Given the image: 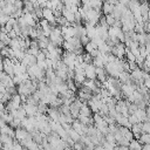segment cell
<instances>
[{"label": "cell", "instance_id": "6da1fadb", "mask_svg": "<svg viewBox=\"0 0 150 150\" xmlns=\"http://www.w3.org/2000/svg\"><path fill=\"white\" fill-rule=\"evenodd\" d=\"M102 16L101 11H96V9H89L86 12V21L88 22H93V23H97L100 18Z\"/></svg>", "mask_w": 150, "mask_h": 150}, {"label": "cell", "instance_id": "7a4b0ae2", "mask_svg": "<svg viewBox=\"0 0 150 150\" xmlns=\"http://www.w3.org/2000/svg\"><path fill=\"white\" fill-rule=\"evenodd\" d=\"M110 54H112L116 59L122 60V57L125 55V46L123 43H117L110 49Z\"/></svg>", "mask_w": 150, "mask_h": 150}, {"label": "cell", "instance_id": "3957f363", "mask_svg": "<svg viewBox=\"0 0 150 150\" xmlns=\"http://www.w3.org/2000/svg\"><path fill=\"white\" fill-rule=\"evenodd\" d=\"M84 76L88 79V80H95L96 79V74H95V66L93 63L90 64H86L84 67Z\"/></svg>", "mask_w": 150, "mask_h": 150}, {"label": "cell", "instance_id": "277c9868", "mask_svg": "<svg viewBox=\"0 0 150 150\" xmlns=\"http://www.w3.org/2000/svg\"><path fill=\"white\" fill-rule=\"evenodd\" d=\"M120 91L122 93V95L128 97V96H130L135 91V86L132 83H123V84H121Z\"/></svg>", "mask_w": 150, "mask_h": 150}, {"label": "cell", "instance_id": "5b68a950", "mask_svg": "<svg viewBox=\"0 0 150 150\" xmlns=\"http://www.w3.org/2000/svg\"><path fill=\"white\" fill-rule=\"evenodd\" d=\"M27 137H29V132L26 130V129H23V128H18V129H15V131H14V138H16L18 141H23V139H26Z\"/></svg>", "mask_w": 150, "mask_h": 150}, {"label": "cell", "instance_id": "8992f818", "mask_svg": "<svg viewBox=\"0 0 150 150\" xmlns=\"http://www.w3.org/2000/svg\"><path fill=\"white\" fill-rule=\"evenodd\" d=\"M134 115L137 117V120H138L139 123L145 122V121H149V115L146 114V111H145L144 109H137V110L134 112Z\"/></svg>", "mask_w": 150, "mask_h": 150}, {"label": "cell", "instance_id": "52a82bcc", "mask_svg": "<svg viewBox=\"0 0 150 150\" xmlns=\"http://www.w3.org/2000/svg\"><path fill=\"white\" fill-rule=\"evenodd\" d=\"M95 74H96V79L98 82L103 83L107 80V73L104 70V68H95Z\"/></svg>", "mask_w": 150, "mask_h": 150}, {"label": "cell", "instance_id": "ba28073f", "mask_svg": "<svg viewBox=\"0 0 150 150\" xmlns=\"http://www.w3.org/2000/svg\"><path fill=\"white\" fill-rule=\"evenodd\" d=\"M0 134L1 135H7V136L14 138V129L8 124H5L4 127L0 128Z\"/></svg>", "mask_w": 150, "mask_h": 150}, {"label": "cell", "instance_id": "9c48e42d", "mask_svg": "<svg viewBox=\"0 0 150 150\" xmlns=\"http://www.w3.org/2000/svg\"><path fill=\"white\" fill-rule=\"evenodd\" d=\"M47 112H48V118L49 120H52L54 122H57V118H59V115H60V112H59L57 109H55V108H48Z\"/></svg>", "mask_w": 150, "mask_h": 150}, {"label": "cell", "instance_id": "30bf717a", "mask_svg": "<svg viewBox=\"0 0 150 150\" xmlns=\"http://www.w3.org/2000/svg\"><path fill=\"white\" fill-rule=\"evenodd\" d=\"M79 115H82V116H87V117H90L91 116V111L89 109V107L87 105V103H83L79 110Z\"/></svg>", "mask_w": 150, "mask_h": 150}, {"label": "cell", "instance_id": "8fae6325", "mask_svg": "<svg viewBox=\"0 0 150 150\" xmlns=\"http://www.w3.org/2000/svg\"><path fill=\"white\" fill-rule=\"evenodd\" d=\"M102 11L104 13V15L107 14H111L114 11V5H111L109 1H105L104 4H102Z\"/></svg>", "mask_w": 150, "mask_h": 150}, {"label": "cell", "instance_id": "7c38bea8", "mask_svg": "<svg viewBox=\"0 0 150 150\" xmlns=\"http://www.w3.org/2000/svg\"><path fill=\"white\" fill-rule=\"evenodd\" d=\"M137 141H138V143H139L141 145H143V144H149V143H150V135H149V134H141V136H139V138H138Z\"/></svg>", "mask_w": 150, "mask_h": 150}, {"label": "cell", "instance_id": "4fadbf2b", "mask_svg": "<svg viewBox=\"0 0 150 150\" xmlns=\"http://www.w3.org/2000/svg\"><path fill=\"white\" fill-rule=\"evenodd\" d=\"M141 148H142V145L138 143L137 139H131L129 142V145H128L129 150H141Z\"/></svg>", "mask_w": 150, "mask_h": 150}, {"label": "cell", "instance_id": "5bb4252c", "mask_svg": "<svg viewBox=\"0 0 150 150\" xmlns=\"http://www.w3.org/2000/svg\"><path fill=\"white\" fill-rule=\"evenodd\" d=\"M67 134H68L69 138H70L73 142H79V141H80V138H81V136H80V135H79L76 131H74L73 129L68 130V131H67Z\"/></svg>", "mask_w": 150, "mask_h": 150}, {"label": "cell", "instance_id": "9a60e30c", "mask_svg": "<svg viewBox=\"0 0 150 150\" xmlns=\"http://www.w3.org/2000/svg\"><path fill=\"white\" fill-rule=\"evenodd\" d=\"M149 131H150V123H149V121L142 122V125H141V132H142V134H149Z\"/></svg>", "mask_w": 150, "mask_h": 150}, {"label": "cell", "instance_id": "2e32d148", "mask_svg": "<svg viewBox=\"0 0 150 150\" xmlns=\"http://www.w3.org/2000/svg\"><path fill=\"white\" fill-rule=\"evenodd\" d=\"M36 108H38V112H39V114H45V112H47V110H48L47 104H45V103H42V102H39L38 105H36Z\"/></svg>", "mask_w": 150, "mask_h": 150}, {"label": "cell", "instance_id": "e0dca14e", "mask_svg": "<svg viewBox=\"0 0 150 150\" xmlns=\"http://www.w3.org/2000/svg\"><path fill=\"white\" fill-rule=\"evenodd\" d=\"M0 141H1L2 144H13V141L14 139L12 137L7 136V135H1L0 136Z\"/></svg>", "mask_w": 150, "mask_h": 150}, {"label": "cell", "instance_id": "ac0fdd59", "mask_svg": "<svg viewBox=\"0 0 150 150\" xmlns=\"http://www.w3.org/2000/svg\"><path fill=\"white\" fill-rule=\"evenodd\" d=\"M84 49H86V52L88 53V54H90L93 50H95V49H97V47H96V45L95 43H93L91 41H89L86 46H84Z\"/></svg>", "mask_w": 150, "mask_h": 150}, {"label": "cell", "instance_id": "d6986e66", "mask_svg": "<svg viewBox=\"0 0 150 150\" xmlns=\"http://www.w3.org/2000/svg\"><path fill=\"white\" fill-rule=\"evenodd\" d=\"M104 19H105V23H107L108 27H111V26L114 25V22H115V18H114L111 14L104 15Z\"/></svg>", "mask_w": 150, "mask_h": 150}, {"label": "cell", "instance_id": "ffe728a7", "mask_svg": "<svg viewBox=\"0 0 150 150\" xmlns=\"http://www.w3.org/2000/svg\"><path fill=\"white\" fill-rule=\"evenodd\" d=\"M104 141H105L107 143L111 144V145H116V142H115L114 135H111V134H107V135L104 136Z\"/></svg>", "mask_w": 150, "mask_h": 150}, {"label": "cell", "instance_id": "44dd1931", "mask_svg": "<svg viewBox=\"0 0 150 150\" xmlns=\"http://www.w3.org/2000/svg\"><path fill=\"white\" fill-rule=\"evenodd\" d=\"M117 131H118V125H116L115 123H114V124H109V125H108V134L114 135V134H116Z\"/></svg>", "mask_w": 150, "mask_h": 150}, {"label": "cell", "instance_id": "7402d4cb", "mask_svg": "<svg viewBox=\"0 0 150 150\" xmlns=\"http://www.w3.org/2000/svg\"><path fill=\"white\" fill-rule=\"evenodd\" d=\"M122 137L125 138L128 142H130L131 139H134V136H132V132L130 131V129H127V130L124 131V134L122 135Z\"/></svg>", "mask_w": 150, "mask_h": 150}, {"label": "cell", "instance_id": "603a6c76", "mask_svg": "<svg viewBox=\"0 0 150 150\" xmlns=\"http://www.w3.org/2000/svg\"><path fill=\"white\" fill-rule=\"evenodd\" d=\"M82 56H83V63H86V64H90V63H93V57H91L88 53L83 54Z\"/></svg>", "mask_w": 150, "mask_h": 150}, {"label": "cell", "instance_id": "cb8c5ba5", "mask_svg": "<svg viewBox=\"0 0 150 150\" xmlns=\"http://www.w3.org/2000/svg\"><path fill=\"white\" fill-rule=\"evenodd\" d=\"M39 48H28L26 50V54H29V55H33V56H36L39 54Z\"/></svg>", "mask_w": 150, "mask_h": 150}, {"label": "cell", "instance_id": "d4e9b609", "mask_svg": "<svg viewBox=\"0 0 150 150\" xmlns=\"http://www.w3.org/2000/svg\"><path fill=\"white\" fill-rule=\"evenodd\" d=\"M79 40H80V43H81L82 46H86V45L90 41V40L88 39V36H87V35H82V36H80V38H79Z\"/></svg>", "mask_w": 150, "mask_h": 150}, {"label": "cell", "instance_id": "484cf974", "mask_svg": "<svg viewBox=\"0 0 150 150\" xmlns=\"http://www.w3.org/2000/svg\"><path fill=\"white\" fill-rule=\"evenodd\" d=\"M35 59H36V62H42V61H45V60H46V56H45V54L40 50V52H39V54L35 56Z\"/></svg>", "mask_w": 150, "mask_h": 150}, {"label": "cell", "instance_id": "4316f807", "mask_svg": "<svg viewBox=\"0 0 150 150\" xmlns=\"http://www.w3.org/2000/svg\"><path fill=\"white\" fill-rule=\"evenodd\" d=\"M8 15H5V14H2V15H0V26H5L6 23H7V21H8Z\"/></svg>", "mask_w": 150, "mask_h": 150}, {"label": "cell", "instance_id": "83f0119b", "mask_svg": "<svg viewBox=\"0 0 150 150\" xmlns=\"http://www.w3.org/2000/svg\"><path fill=\"white\" fill-rule=\"evenodd\" d=\"M74 150H83V148H84V145L81 143V142H75L74 144H73V146H71Z\"/></svg>", "mask_w": 150, "mask_h": 150}, {"label": "cell", "instance_id": "f1b7e54d", "mask_svg": "<svg viewBox=\"0 0 150 150\" xmlns=\"http://www.w3.org/2000/svg\"><path fill=\"white\" fill-rule=\"evenodd\" d=\"M13 150H23V146L18 141H13Z\"/></svg>", "mask_w": 150, "mask_h": 150}, {"label": "cell", "instance_id": "f546056e", "mask_svg": "<svg viewBox=\"0 0 150 150\" xmlns=\"http://www.w3.org/2000/svg\"><path fill=\"white\" fill-rule=\"evenodd\" d=\"M14 23H16V19H14V18H12V16H9V18H8V21H7V23H6V25H9V26H13Z\"/></svg>", "mask_w": 150, "mask_h": 150}, {"label": "cell", "instance_id": "4dcf8cb0", "mask_svg": "<svg viewBox=\"0 0 150 150\" xmlns=\"http://www.w3.org/2000/svg\"><path fill=\"white\" fill-rule=\"evenodd\" d=\"M29 48H38V40H30Z\"/></svg>", "mask_w": 150, "mask_h": 150}, {"label": "cell", "instance_id": "1f68e13d", "mask_svg": "<svg viewBox=\"0 0 150 150\" xmlns=\"http://www.w3.org/2000/svg\"><path fill=\"white\" fill-rule=\"evenodd\" d=\"M141 150H150V145L149 144H143L142 148H141Z\"/></svg>", "mask_w": 150, "mask_h": 150}, {"label": "cell", "instance_id": "d6a6232c", "mask_svg": "<svg viewBox=\"0 0 150 150\" xmlns=\"http://www.w3.org/2000/svg\"><path fill=\"white\" fill-rule=\"evenodd\" d=\"M94 150H104V149H103V146H102L101 144H98V145H96V146L94 148Z\"/></svg>", "mask_w": 150, "mask_h": 150}]
</instances>
